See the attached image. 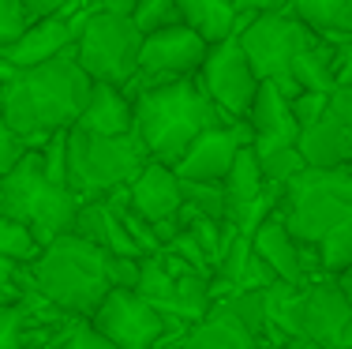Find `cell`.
<instances>
[{
  "instance_id": "4dcf8cb0",
  "label": "cell",
  "mask_w": 352,
  "mask_h": 349,
  "mask_svg": "<svg viewBox=\"0 0 352 349\" xmlns=\"http://www.w3.org/2000/svg\"><path fill=\"white\" fill-rule=\"evenodd\" d=\"M27 27L30 23H27V12H23V0H0V53L8 45H15Z\"/></svg>"
},
{
  "instance_id": "60d3db41",
  "label": "cell",
  "mask_w": 352,
  "mask_h": 349,
  "mask_svg": "<svg viewBox=\"0 0 352 349\" xmlns=\"http://www.w3.org/2000/svg\"><path fill=\"white\" fill-rule=\"evenodd\" d=\"M274 349H300V342H285V346H274Z\"/></svg>"
},
{
  "instance_id": "5b68a950",
  "label": "cell",
  "mask_w": 352,
  "mask_h": 349,
  "mask_svg": "<svg viewBox=\"0 0 352 349\" xmlns=\"http://www.w3.org/2000/svg\"><path fill=\"white\" fill-rule=\"evenodd\" d=\"M278 218L300 244H318L326 233L352 218V165L304 169L289 188H281Z\"/></svg>"
},
{
  "instance_id": "ab89813d",
  "label": "cell",
  "mask_w": 352,
  "mask_h": 349,
  "mask_svg": "<svg viewBox=\"0 0 352 349\" xmlns=\"http://www.w3.org/2000/svg\"><path fill=\"white\" fill-rule=\"evenodd\" d=\"M338 286H341V293H345V301H349V308H352V267L338 274Z\"/></svg>"
},
{
  "instance_id": "52a82bcc",
  "label": "cell",
  "mask_w": 352,
  "mask_h": 349,
  "mask_svg": "<svg viewBox=\"0 0 352 349\" xmlns=\"http://www.w3.org/2000/svg\"><path fill=\"white\" fill-rule=\"evenodd\" d=\"M142 30L131 19L109 12H87L82 30L75 38V61L87 72L90 83L128 90L139 76Z\"/></svg>"
},
{
  "instance_id": "d590c367",
  "label": "cell",
  "mask_w": 352,
  "mask_h": 349,
  "mask_svg": "<svg viewBox=\"0 0 352 349\" xmlns=\"http://www.w3.org/2000/svg\"><path fill=\"white\" fill-rule=\"evenodd\" d=\"M79 0H23V12H27V23L49 19V15H72L79 12Z\"/></svg>"
},
{
  "instance_id": "4316f807",
  "label": "cell",
  "mask_w": 352,
  "mask_h": 349,
  "mask_svg": "<svg viewBox=\"0 0 352 349\" xmlns=\"http://www.w3.org/2000/svg\"><path fill=\"white\" fill-rule=\"evenodd\" d=\"M131 23H135L142 34H154V30H165V27H180V8H176V0H139L135 12H131Z\"/></svg>"
},
{
  "instance_id": "9a60e30c",
  "label": "cell",
  "mask_w": 352,
  "mask_h": 349,
  "mask_svg": "<svg viewBox=\"0 0 352 349\" xmlns=\"http://www.w3.org/2000/svg\"><path fill=\"white\" fill-rule=\"evenodd\" d=\"M128 203L135 207L150 226L165 222V218H176L184 199H180V177L173 173V165L146 162V169L128 184Z\"/></svg>"
},
{
  "instance_id": "74e56055",
  "label": "cell",
  "mask_w": 352,
  "mask_h": 349,
  "mask_svg": "<svg viewBox=\"0 0 352 349\" xmlns=\"http://www.w3.org/2000/svg\"><path fill=\"white\" fill-rule=\"evenodd\" d=\"M240 12H255V15H270V12H289L292 0H232Z\"/></svg>"
},
{
  "instance_id": "3957f363",
  "label": "cell",
  "mask_w": 352,
  "mask_h": 349,
  "mask_svg": "<svg viewBox=\"0 0 352 349\" xmlns=\"http://www.w3.org/2000/svg\"><path fill=\"white\" fill-rule=\"evenodd\" d=\"M105 260L109 255L102 248L79 240L75 233H64V237L49 240L41 248V255L30 263L34 293L45 297L56 312H68L75 319H90L109 293Z\"/></svg>"
},
{
  "instance_id": "ba28073f",
  "label": "cell",
  "mask_w": 352,
  "mask_h": 349,
  "mask_svg": "<svg viewBox=\"0 0 352 349\" xmlns=\"http://www.w3.org/2000/svg\"><path fill=\"white\" fill-rule=\"evenodd\" d=\"M244 45L251 68L263 83H274L285 98H296L300 87L292 83V64H296L300 53L315 45V34L296 19L292 12H270V15H255V23L236 38Z\"/></svg>"
},
{
  "instance_id": "ac0fdd59",
  "label": "cell",
  "mask_w": 352,
  "mask_h": 349,
  "mask_svg": "<svg viewBox=\"0 0 352 349\" xmlns=\"http://www.w3.org/2000/svg\"><path fill=\"white\" fill-rule=\"evenodd\" d=\"M248 128L255 136V143H296L300 139V128L292 120V109H289V98L281 94L274 83H258V94L251 102V113H248Z\"/></svg>"
},
{
  "instance_id": "d4e9b609",
  "label": "cell",
  "mask_w": 352,
  "mask_h": 349,
  "mask_svg": "<svg viewBox=\"0 0 352 349\" xmlns=\"http://www.w3.org/2000/svg\"><path fill=\"white\" fill-rule=\"evenodd\" d=\"M41 255V240L30 233L23 222L4 218L0 214V263H19V267H30Z\"/></svg>"
},
{
  "instance_id": "f1b7e54d",
  "label": "cell",
  "mask_w": 352,
  "mask_h": 349,
  "mask_svg": "<svg viewBox=\"0 0 352 349\" xmlns=\"http://www.w3.org/2000/svg\"><path fill=\"white\" fill-rule=\"evenodd\" d=\"M165 255H169V260H176L180 267L195 271V274H206V278L214 274V263H210V255H206L203 248H199V240L191 237L188 229H180V233H176V237L169 240V248H165Z\"/></svg>"
},
{
  "instance_id": "cb8c5ba5",
  "label": "cell",
  "mask_w": 352,
  "mask_h": 349,
  "mask_svg": "<svg viewBox=\"0 0 352 349\" xmlns=\"http://www.w3.org/2000/svg\"><path fill=\"white\" fill-rule=\"evenodd\" d=\"M180 214L184 218H210L225 222L229 218V195L225 184H203V180H180Z\"/></svg>"
},
{
  "instance_id": "836d02e7",
  "label": "cell",
  "mask_w": 352,
  "mask_h": 349,
  "mask_svg": "<svg viewBox=\"0 0 352 349\" xmlns=\"http://www.w3.org/2000/svg\"><path fill=\"white\" fill-rule=\"evenodd\" d=\"M27 151H34V147H27V139L15 136V131L8 128V120L0 116V177H8V173L23 162V154H27Z\"/></svg>"
},
{
  "instance_id": "e575fe53",
  "label": "cell",
  "mask_w": 352,
  "mask_h": 349,
  "mask_svg": "<svg viewBox=\"0 0 352 349\" xmlns=\"http://www.w3.org/2000/svg\"><path fill=\"white\" fill-rule=\"evenodd\" d=\"M56 349H116V346L105 342V338L94 330V323L87 319V323H72L68 335L60 338V346H56Z\"/></svg>"
},
{
  "instance_id": "7a4b0ae2",
  "label": "cell",
  "mask_w": 352,
  "mask_h": 349,
  "mask_svg": "<svg viewBox=\"0 0 352 349\" xmlns=\"http://www.w3.org/2000/svg\"><path fill=\"white\" fill-rule=\"evenodd\" d=\"M131 102H135L139 143L146 147L150 162H162V165H176L203 131L232 124L217 113V105L203 94V87L195 79L146 87Z\"/></svg>"
},
{
  "instance_id": "8992f818",
  "label": "cell",
  "mask_w": 352,
  "mask_h": 349,
  "mask_svg": "<svg viewBox=\"0 0 352 349\" xmlns=\"http://www.w3.org/2000/svg\"><path fill=\"white\" fill-rule=\"evenodd\" d=\"M0 188H4V218L23 222V226L41 240V248H45L49 240L72 233V222H75V214H79L82 199L75 195L72 188L49 184L38 151L23 154V162L15 165L8 177H0Z\"/></svg>"
},
{
  "instance_id": "83f0119b",
  "label": "cell",
  "mask_w": 352,
  "mask_h": 349,
  "mask_svg": "<svg viewBox=\"0 0 352 349\" xmlns=\"http://www.w3.org/2000/svg\"><path fill=\"white\" fill-rule=\"evenodd\" d=\"M41 154V169H45V180L56 188H68V131H56L45 143L38 147Z\"/></svg>"
},
{
  "instance_id": "30bf717a",
  "label": "cell",
  "mask_w": 352,
  "mask_h": 349,
  "mask_svg": "<svg viewBox=\"0 0 352 349\" xmlns=\"http://www.w3.org/2000/svg\"><path fill=\"white\" fill-rule=\"evenodd\" d=\"M195 83L203 87V94L217 105V113L225 120H248L251 102L258 94V79L255 68H251L244 45L236 38L221 41V45H210L206 53V64L199 68Z\"/></svg>"
},
{
  "instance_id": "44dd1931",
  "label": "cell",
  "mask_w": 352,
  "mask_h": 349,
  "mask_svg": "<svg viewBox=\"0 0 352 349\" xmlns=\"http://www.w3.org/2000/svg\"><path fill=\"white\" fill-rule=\"evenodd\" d=\"M221 184H225V195H229V218H225V226H232L244 211H251L255 203H263V199L270 195V188H266V180H263V169H258V158L251 147H244V151L236 154V162H232L229 177H225Z\"/></svg>"
},
{
  "instance_id": "4fadbf2b",
  "label": "cell",
  "mask_w": 352,
  "mask_h": 349,
  "mask_svg": "<svg viewBox=\"0 0 352 349\" xmlns=\"http://www.w3.org/2000/svg\"><path fill=\"white\" fill-rule=\"evenodd\" d=\"M251 252H255L258 260L274 271V278H278V282L296 286V289H304L307 282H311V274L318 271L315 248L311 244H300V240L289 233V226L278 218V211H274L270 218L255 229V237H251Z\"/></svg>"
},
{
  "instance_id": "8fae6325",
  "label": "cell",
  "mask_w": 352,
  "mask_h": 349,
  "mask_svg": "<svg viewBox=\"0 0 352 349\" xmlns=\"http://www.w3.org/2000/svg\"><path fill=\"white\" fill-rule=\"evenodd\" d=\"M90 323L116 349H157L165 330L173 327L162 312L150 308L139 293H128V289H109L105 301L90 315Z\"/></svg>"
},
{
  "instance_id": "f546056e",
  "label": "cell",
  "mask_w": 352,
  "mask_h": 349,
  "mask_svg": "<svg viewBox=\"0 0 352 349\" xmlns=\"http://www.w3.org/2000/svg\"><path fill=\"white\" fill-rule=\"evenodd\" d=\"M139 274H142V255H109L105 260L109 289H128V293H135Z\"/></svg>"
},
{
  "instance_id": "484cf974",
  "label": "cell",
  "mask_w": 352,
  "mask_h": 349,
  "mask_svg": "<svg viewBox=\"0 0 352 349\" xmlns=\"http://www.w3.org/2000/svg\"><path fill=\"white\" fill-rule=\"evenodd\" d=\"M315 255H318V271H326L330 278H338L341 271H349L352 267V218L341 222L333 233H326L315 244Z\"/></svg>"
},
{
  "instance_id": "603a6c76",
  "label": "cell",
  "mask_w": 352,
  "mask_h": 349,
  "mask_svg": "<svg viewBox=\"0 0 352 349\" xmlns=\"http://www.w3.org/2000/svg\"><path fill=\"white\" fill-rule=\"evenodd\" d=\"M292 83L300 90H311V94H333L338 90V79H333V45L315 41L307 53H300L296 64H292Z\"/></svg>"
},
{
  "instance_id": "7bdbcfd3",
  "label": "cell",
  "mask_w": 352,
  "mask_h": 349,
  "mask_svg": "<svg viewBox=\"0 0 352 349\" xmlns=\"http://www.w3.org/2000/svg\"><path fill=\"white\" fill-rule=\"evenodd\" d=\"M0 214H4V188H0Z\"/></svg>"
},
{
  "instance_id": "e0dca14e",
  "label": "cell",
  "mask_w": 352,
  "mask_h": 349,
  "mask_svg": "<svg viewBox=\"0 0 352 349\" xmlns=\"http://www.w3.org/2000/svg\"><path fill=\"white\" fill-rule=\"evenodd\" d=\"M75 128L90 131V136H131L135 131V102L128 90L94 83Z\"/></svg>"
},
{
  "instance_id": "8d00e7d4",
  "label": "cell",
  "mask_w": 352,
  "mask_h": 349,
  "mask_svg": "<svg viewBox=\"0 0 352 349\" xmlns=\"http://www.w3.org/2000/svg\"><path fill=\"white\" fill-rule=\"evenodd\" d=\"M333 79L338 87H352V41L333 49Z\"/></svg>"
},
{
  "instance_id": "ffe728a7",
  "label": "cell",
  "mask_w": 352,
  "mask_h": 349,
  "mask_svg": "<svg viewBox=\"0 0 352 349\" xmlns=\"http://www.w3.org/2000/svg\"><path fill=\"white\" fill-rule=\"evenodd\" d=\"M180 349H263V342H258L225 304H217L203 323L188 327Z\"/></svg>"
},
{
  "instance_id": "277c9868",
  "label": "cell",
  "mask_w": 352,
  "mask_h": 349,
  "mask_svg": "<svg viewBox=\"0 0 352 349\" xmlns=\"http://www.w3.org/2000/svg\"><path fill=\"white\" fill-rule=\"evenodd\" d=\"M150 154L139 136H90L68 128V188L79 199H105L146 169Z\"/></svg>"
},
{
  "instance_id": "1f68e13d",
  "label": "cell",
  "mask_w": 352,
  "mask_h": 349,
  "mask_svg": "<svg viewBox=\"0 0 352 349\" xmlns=\"http://www.w3.org/2000/svg\"><path fill=\"white\" fill-rule=\"evenodd\" d=\"M326 102H330V94H311V90H300V94L289 102V109H292V120H296V128H300V131H307V128H311V124L318 120V116L326 113Z\"/></svg>"
},
{
  "instance_id": "d6a6232c",
  "label": "cell",
  "mask_w": 352,
  "mask_h": 349,
  "mask_svg": "<svg viewBox=\"0 0 352 349\" xmlns=\"http://www.w3.org/2000/svg\"><path fill=\"white\" fill-rule=\"evenodd\" d=\"M23 330H27V312L23 304H0V349H23Z\"/></svg>"
},
{
  "instance_id": "d6986e66",
  "label": "cell",
  "mask_w": 352,
  "mask_h": 349,
  "mask_svg": "<svg viewBox=\"0 0 352 349\" xmlns=\"http://www.w3.org/2000/svg\"><path fill=\"white\" fill-rule=\"evenodd\" d=\"M176 8H180V23L195 30L206 45H221L240 34V8L232 0H176Z\"/></svg>"
},
{
  "instance_id": "f35d334b",
  "label": "cell",
  "mask_w": 352,
  "mask_h": 349,
  "mask_svg": "<svg viewBox=\"0 0 352 349\" xmlns=\"http://www.w3.org/2000/svg\"><path fill=\"white\" fill-rule=\"evenodd\" d=\"M139 0H98L94 12H109V15H120V19H131Z\"/></svg>"
},
{
  "instance_id": "6da1fadb",
  "label": "cell",
  "mask_w": 352,
  "mask_h": 349,
  "mask_svg": "<svg viewBox=\"0 0 352 349\" xmlns=\"http://www.w3.org/2000/svg\"><path fill=\"white\" fill-rule=\"evenodd\" d=\"M90 87L94 83L79 68L75 49H68L49 64L12 72V79L4 83V120L19 139H27V147L38 151L49 136L79 124Z\"/></svg>"
},
{
  "instance_id": "b9f144b4",
  "label": "cell",
  "mask_w": 352,
  "mask_h": 349,
  "mask_svg": "<svg viewBox=\"0 0 352 349\" xmlns=\"http://www.w3.org/2000/svg\"><path fill=\"white\" fill-rule=\"evenodd\" d=\"M300 349H330V346H307V342H300Z\"/></svg>"
},
{
  "instance_id": "7c38bea8",
  "label": "cell",
  "mask_w": 352,
  "mask_h": 349,
  "mask_svg": "<svg viewBox=\"0 0 352 349\" xmlns=\"http://www.w3.org/2000/svg\"><path fill=\"white\" fill-rule=\"evenodd\" d=\"M255 143L248 120H232V124H221V128H210L188 147V154L173 165V173L180 180H203V184H221L229 177L232 162L244 147Z\"/></svg>"
},
{
  "instance_id": "5bb4252c",
  "label": "cell",
  "mask_w": 352,
  "mask_h": 349,
  "mask_svg": "<svg viewBox=\"0 0 352 349\" xmlns=\"http://www.w3.org/2000/svg\"><path fill=\"white\" fill-rule=\"evenodd\" d=\"M87 12H94V8H79V12H72V15H49V19L30 23V27L23 30V38L0 53V61H4L8 68L23 72V68H38V64H49V61H56V56H64L68 49H75V38H79V30H82Z\"/></svg>"
},
{
  "instance_id": "2e32d148",
  "label": "cell",
  "mask_w": 352,
  "mask_h": 349,
  "mask_svg": "<svg viewBox=\"0 0 352 349\" xmlns=\"http://www.w3.org/2000/svg\"><path fill=\"white\" fill-rule=\"evenodd\" d=\"M72 233L87 244L102 248L105 255H139L135 244H131L128 229L120 222V211H116L113 199H82L79 203V214L72 222Z\"/></svg>"
},
{
  "instance_id": "7402d4cb",
  "label": "cell",
  "mask_w": 352,
  "mask_h": 349,
  "mask_svg": "<svg viewBox=\"0 0 352 349\" xmlns=\"http://www.w3.org/2000/svg\"><path fill=\"white\" fill-rule=\"evenodd\" d=\"M251 151L258 158L266 188H278V192L289 188L292 180L307 169V162H304V154H300L296 143H258V147H251Z\"/></svg>"
},
{
  "instance_id": "9c48e42d",
  "label": "cell",
  "mask_w": 352,
  "mask_h": 349,
  "mask_svg": "<svg viewBox=\"0 0 352 349\" xmlns=\"http://www.w3.org/2000/svg\"><path fill=\"white\" fill-rule=\"evenodd\" d=\"M206 45L195 30L180 27H165L154 34H142V53H139V76L128 87V94L135 98L146 87H162V83H176V79H195L199 68L206 64Z\"/></svg>"
}]
</instances>
